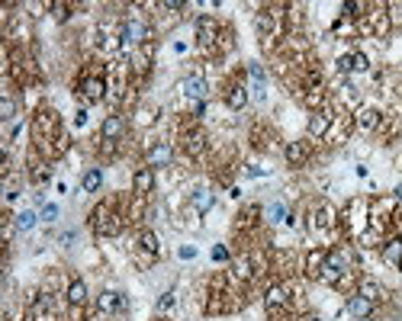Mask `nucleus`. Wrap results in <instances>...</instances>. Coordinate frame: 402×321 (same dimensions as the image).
Masks as SVG:
<instances>
[{
  "instance_id": "obj_40",
  "label": "nucleus",
  "mask_w": 402,
  "mask_h": 321,
  "mask_svg": "<svg viewBox=\"0 0 402 321\" xmlns=\"http://www.w3.org/2000/svg\"><path fill=\"white\" fill-rule=\"evenodd\" d=\"M36 222H39V215H36L33 209H26V212H20V215H13V225H17L20 231L36 229Z\"/></svg>"
},
{
  "instance_id": "obj_51",
  "label": "nucleus",
  "mask_w": 402,
  "mask_h": 321,
  "mask_svg": "<svg viewBox=\"0 0 402 321\" xmlns=\"http://www.w3.org/2000/svg\"><path fill=\"white\" fill-rule=\"evenodd\" d=\"M177 257H180V261H193V257H196V247L184 245V247H180V251H177Z\"/></svg>"
},
{
  "instance_id": "obj_17",
  "label": "nucleus",
  "mask_w": 402,
  "mask_h": 321,
  "mask_svg": "<svg viewBox=\"0 0 402 321\" xmlns=\"http://www.w3.org/2000/svg\"><path fill=\"white\" fill-rule=\"evenodd\" d=\"M26 177H29V183H36V186H42L52 180V160H45L36 148H33V154H29V170H26Z\"/></svg>"
},
{
  "instance_id": "obj_54",
  "label": "nucleus",
  "mask_w": 402,
  "mask_h": 321,
  "mask_svg": "<svg viewBox=\"0 0 402 321\" xmlns=\"http://www.w3.org/2000/svg\"><path fill=\"white\" fill-rule=\"evenodd\" d=\"M302 321H322L318 315H302Z\"/></svg>"
},
{
  "instance_id": "obj_48",
  "label": "nucleus",
  "mask_w": 402,
  "mask_h": 321,
  "mask_svg": "<svg viewBox=\"0 0 402 321\" xmlns=\"http://www.w3.org/2000/svg\"><path fill=\"white\" fill-rule=\"evenodd\" d=\"M174 302H177V293H174V289H168V293H164V296L158 299V312H168V308H171Z\"/></svg>"
},
{
  "instance_id": "obj_15",
  "label": "nucleus",
  "mask_w": 402,
  "mask_h": 321,
  "mask_svg": "<svg viewBox=\"0 0 402 321\" xmlns=\"http://www.w3.org/2000/svg\"><path fill=\"white\" fill-rule=\"evenodd\" d=\"M264 308H268V312L293 308V305H290V289H286L284 279H280V283H270V286L264 289Z\"/></svg>"
},
{
  "instance_id": "obj_47",
  "label": "nucleus",
  "mask_w": 402,
  "mask_h": 321,
  "mask_svg": "<svg viewBox=\"0 0 402 321\" xmlns=\"http://www.w3.org/2000/svg\"><path fill=\"white\" fill-rule=\"evenodd\" d=\"M13 113H17V103L10 100V97H3V103H0V119H13Z\"/></svg>"
},
{
  "instance_id": "obj_14",
  "label": "nucleus",
  "mask_w": 402,
  "mask_h": 321,
  "mask_svg": "<svg viewBox=\"0 0 402 321\" xmlns=\"http://www.w3.org/2000/svg\"><path fill=\"white\" fill-rule=\"evenodd\" d=\"M29 315H33V321H59L55 296H49V293H36V296L29 299Z\"/></svg>"
},
{
  "instance_id": "obj_9",
  "label": "nucleus",
  "mask_w": 402,
  "mask_h": 321,
  "mask_svg": "<svg viewBox=\"0 0 402 321\" xmlns=\"http://www.w3.org/2000/svg\"><path fill=\"white\" fill-rule=\"evenodd\" d=\"M360 29L367 35H373V39H386L389 29H393V13H389V7H386V3H373V7L367 10L364 23H360Z\"/></svg>"
},
{
  "instance_id": "obj_33",
  "label": "nucleus",
  "mask_w": 402,
  "mask_h": 321,
  "mask_svg": "<svg viewBox=\"0 0 402 321\" xmlns=\"http://www.w3.org/2000/svg\"><path fill=\"white\" fill-rule=\"evenodd\" d=\"M357 293L367 299V302H373V305H380V302L386 299V289L380 286L377 279H360V283H357Z\"/></svg>"
},
{
  "instance_id": "obj_21",
  "label": "nucleus",
  "mask_w": 402,
  "mask_h": 321,
  "mask_svg": "<svg viewBox=\"0 0 402 321\" xmlns=\"http://www.w3.org/2000/svg\"><path fill=\"white\" fill-rule=\"evenodd\" d=\"M97 308H100L103 315H123L129 308V299L123 296V293H116V289H107V293H100V299H97Z\"/></svg>"
},
{
  "instance_id": "obj_30",
  "label": "nucleus",
  "mask_w": 402,
  "mask_h": 321,
  "mask_svg": "<svg viewBox=\"0 0 402 321\" xmlns=\"http://www.w3.org/2000/svg\"><path fill=\"white\" fill-rule=\"evenodd\" d=\"M65 299L68 305H77V308H84L87 305V283L84 279H68V289H65Z\"/></svg>"
},
{
  "instance_id": "obj_1",
  "label": "nucleus",
  "mask_w": 402,
  "mask_h": 321,
  "mask_svg": "<svg viewBox=\"0 0 402 321\" xmlns=\"http://www.w3.org/2000/svg\"><path fill=\"white\" fill-rule=\"evenodd\" d=\"M33 148L42 154L45 160H55L71 148V138H68L65 126H61V119L55 110L42 106V110H36L33 116Z\"/></svg>"
},
{
  "instance_id": "obj_4",
  "label": "nucleus",
  "mask_w": 402,
  "mask_h": 321,
  "mask_svg": "<svg viewBox=\"0 0 402 321\" xmlns=\"http://www.w3.org/2000/svg\"><path fill=\"white\" fill-rule=\"evenodd\" d=\"M132 65L126 58L109 61L107 68V100L109 103H123L126 100V90H132Z\"/></svg>"
},
{
  "instance_id": "obj_13",
  "label": "nucleus",
  "mask_w": 402,
  "mask_h": 321,
  "mask_svg": "<svg viewBox=\"0 0 402 321\" xmlns=\"http://www.w3.org/2000/svg\"><path fill=\"white\" fill-rule=\"evenodd\" d=\"M354 132V116L348 110H335V119H332V129H328L325 142L328 145H344L348 138H351Z\"/></svg>"
},
{
  "instance_id": "obj_36",
  "label": "nucleus",
  "mask_w": 402,
  "mask_h": 321,
  "mask_svg": "<svg viewBox=\"0 0 402 321\" xmlns=\"http://www.w3.org/2000/svg\"><path fill=\"white\" fill-rule=\"evenodd\" d=\"M367 10H370V3H364V0H344V3H341V17L364 19V17H367Z\"/></svg>"
},
{
  "instance_id": "obj_20",
  "label": "nucleus",
  "mask_w": 402,
  "mask_h": 321,
  "mask_svg": "<svg viewBox=\"0 0 402 321\" xmlns=\"http://www.w3.org/2000/svg\"><path fill=\"white\" fill-rule=\"evenodd\" d=\"M222 100H226V106H229V110H235V113L248 106V87H245L242 77H238V81H229Z\"/></svg>"
},
{
  "instance_id": "obj_5",
  "label": "nucleus",
  "mask_w": 402,
  "mask_h": 321,
  "mask_svg": "<svg viewBox=\"0 0 402 321\" xmlns=\"http://www.w3.org/2000/svg\"><path fill=\"white\" fill-rule=\"evenodd\" d=\"M309 229H312V235H322V238H338V235L344 238V231H341V212H338L332 203H325V199H322V203L312 209Z\"/></svg>"
},
{
  "instance_id": "obj_3",
  "label": "nucleus",
  "mask_w": 402,
  "mask_h": 321,
  "mask_svg": "<svg viewBox=\"0 0 402 321\" xmlns=\"http://www.w3.org/2000/svg\"><path fill=\"white\" fill-rule=\"evenodd\" d=\"M367 229H370V199L367 196H354L351 203L341 209V231L344 238L357 241Z\"/></svg>"
},
{
  "instance_id": "obj_31",
  "label": "nucleus",
  "mask_w": 402,
  "mask_h": 321,
  "mask_svg": "<svg viewBox=\"0 0 402 321\" xmlns=\"http://www.w3.org/2000/svg\"><path fill=\"white\" fill-rule=\"evenodd\" d=\"M302 103H306V106H309L312 113L328 110V90H325V84H322V87H309V90H302Z\"/></svg>"
},
{
  "instance_id": "obj_27",
  "label": "nucleus",
  "mask_w": 402,
  "mask_h": 321,
  "mask_svg": "<svg viewBox=\"0 0 402 321\" xmlns=\"http://www.w3.org/2000/svg\"><path fill=\"white\" fill-rule=\"evenodd\" d=\"M123 135H126V122H123V116H107L100 126V138L103 142H123Z\"/></svg>"
},
{
  "instance_id": "obj_35",
  "label": "nucleus",
  "mask_w": 402,
  "mask_h": 321,
  "mask_svg": "<svg viewBox=\"0 0 402 321\" xmlns=\"http://www.w3.org/2000/svg\"><path fill=\"white\" fill-rule=\"evenodd\" d=\"M264 215H268L270 225H284V222H290V225H293V215H290V209H286L284 203H270L268 209H264Z\"/></svg>"
},
{
  "instance_id": "obj_55",
  "label": "nucleus",
  "mask_w": 402,
  "mask_h": 321,
  "mask_svg": "<svg viewBox=\"0 0 402 321\" xmlns=\"http://www.w3.org/2000/svg\"><path fill=\"white\" fill-rule=\"evenodd\" d=\"M396 199H399V203H402V186H399V190H396Z\"/></svg>"
},
{
  "instance_id": "obj_25",
  "label": "nucleus",
  "mask_w": 402,
  "mask_h": 321,
  "mask_svg": "<svg viewBox=\"0 0 402 321\" xmlns=\"http://www.w3.org/2000/svg\"><path fill=\"white\" fill-rule=\"evenodd\" d=\"M380 257H383V263H389V267L402 270V238H399V235H389V238H386L383 247H380Z\"/></svg>"
},
{
  "instance_id": "obj_23",
  "label": "nucleus",
  "mask_w": 402,
  "mask_h": 321,
  "mask_svg": "<svg viewBox=\"0 0 402 321\" xmlns=\"http://www.w3.org/2000/svg\"><path fill=\"white\" fill-rule=\"evenodd\" d=\"M325 257H328V247H312V251L302 257V277L318 279V273H322V267H325Z\"/></svg>"
},
{
  "instance_id": "obj_18",
  "label": "nucleus",
  "mask_w": 402,
  "mask_h": 321,
  "mask_svg": "<svg viewBox=\"0 0 402 321\" xmlns=\"http://www.w3.org/2000/svg\"><path fill=\"white\" fill-rule=\"evenodd\" d=\"M261 215H264V209H261L258 203H248L238 215H235V235H248V231L258 229Z\"/></svg>"
},
{
  "instance_id": "obj_53",
  "label": "nucleus",
  "mask_w": 402,
  "mask_h": 321,
  "mask_svg": "<svg viewBox=\"0 0 402 321\" xmlns=\"http://www.w3.org/2000/svg\"><path fill=\"white\" fill-rule=\"evenodd\" d=\"M75 126H87V110H77L75 113Z\"/></svg>"
},
{
  "instance_id": "obj_24",
  "label": "nucleus",
  "mask_w": 402,
  "mask_h": 321,
  "mask_svg": "<svg viewBox=\"0 0 402 321\" xmlns=\"http://www.w3.org/2000/svg\"><path fill=\"white\" fill-rule=\"evenodd\" d=\"M180 90H184V97L203 103V100H206V93H210V84H206V77H203V74H190V77L180 81Z\"/></svg>"
},
{
  "instance_id": "obj_16",
  "label": "nucleus",
  "mask_w": 402,
  "mask_h": 321,
  "mask_svg": "<svg viewBox=\"0 0 402 321\" xmlns=\"http://www.w3.org/2000/svg\"><path fill=\"white\" fill-rule=\"evenodd\" d=\"M284 158H286V164H290V167H306V164H309V158H312V142H309V138L290 142L284 148Z\"/></svg>"
},
{
  "instance_id": "obj_42",
  "label": "nucleus",
  "mask_w": 402,
  "mask_h": 321,
  "mask_svg": "<svg viewBox=\"0 0 402 321\" xmlns=\"http://www.w3.org/2000/svg\"><path fill=\"white\" fill-rule=\"evenodd\" d=\"M248 77L254 81V90H258V97H264V68H261V65H248Z\"/></svg>"
},
{
  "instance_id": "obj_50",
  "label": "nucleus",
  "mask_w": 402,
  "mask_h": 321,
  "mask_svg": "<svg viewBox=\"0 0 402 321\" xmlns=\"http://www.w3.org/2000/svg\"><path fill=\"white\" fill-rule=\"evenodd\" d=\"M59 206H55V203H52V206H45V209H42V215H39V219H42V222H49V225H52V222H59Z\"/></svg>"
},
{
  "instance_id": "obj_43",
  "label": "nucleus",
  "mask_w": 402,
  "mask_h": 321,
  "mask_svg": "<svg viewBox=\"0 0 402 321\" xmlns=\"http://www.w3.org/2000/svg\"><path fill=\"white\" fill-rule=\"evenodd\" d=\"M232 45H235V33L229 26H222V33H219V55H226Z\"/></svg>"
},
{
  "instance_id": "obj_2",
  "label": "nucleus",
  "mask_w": 402,
  "mask_h": 321,
  "mask_svg": "<svg viewBox=\"0 0 402 321\" xmlns=\"http://www.w3.org/2000/svg\"><path fill=\"white\" fill-rule=\"evenodd\" d=\"M126 212L119 209V199H103L93 206L91 212V229L97 238H116L119 231L126 229Z\"/></svg>"
},
{
  "instance_id": "obj_38",
  "label": "nucleus",
  "mask_w": 402,
  "mask_h": 321,
  "mask_svg": "<svg viewBox=\"0 0 402 321\" xmlns=\"http://www.w3.org/2000/svg\"><path fill=\"white\" fill-rule=\"evenodd\" d=\"M270 129H264V126H254L252 129V148L254 151H270Z\"/></svg>"
},
{
  "instance_id": "obj_37",
  "label": "nucleus",
  "mask_w": 402,
  "mask_h": 321,
  "mask_svg": "<svg viewBox=\"0 0 402 321\" xmlns=\"http://www.w3.org/2000/svg\"><path fill=\"white\" fill-rule=\"evenodd\" d=\"M100 186H103V170L100 167H91L84 177H81V190H84V193H97Z\"/></svg>"
},
{
  "instance_id": "obj_7",
  "label": "nucleus",
  "mask_w": 402,
  "mask_h": 321,
  "mask_svg": "<svg viewBox=\"0 0 402 321\" xmlns=\"http://www.w3.org/2000/svg\"><path fill=\"white\" fill-rule=\"evenodd\" d=\"M77 97H81L87 106L107 100V71H84L81 81H77Z\"/></svg>"
},
{
  "instance_id": "obj_19",
  "label": "nucleus",
  "mask_w": 402,
  "mask_h": 321,
  "mask_svg": "<svg viewBox=\"0 0 402 321\" xmlns=\"http://www.w3.org/2000/svg\"><path fill=\"white\" fill-rule=\"evenodd\" d=\"M351 116H354V129H360V132H377L380 122H383V113L373 110V106H364V103H360Z\"/></svg>"
},
{
  "instance_id": "obj_46",
  "label": "nucleus",
  "mask_w": 402,
  "mask_h": 321,
  "mask_svg": "<svg viewBox=\"0 0 402 321\" xmlns=\"http://www.w3.org/2000/svg\"><path fill=\"white\" fill-rule=\"evenodd\" d=\"M351 65H354V71H367L370 68V58L364 55V51H351Z\"/></svg>"
},
{
  "instance_id": "obj_26",
  "label": "nucleus",
  "mask_w": 402,
  "mask_h": 321,
  "mask_svg": "<svg viewBox=\"0 0 402 321\" xmlns=\"http://www.w3.org/2000/svg\"><path fill=\"white\" fill-rule=\"evenodd\" d=\"M332 119H335V110H318L309 116V138H325L328 129H332Z\"/></svg>"
},
{
  "instance_id": "obj_32",
  "label": "nucleus",
  "mask_w": 402,
  "mask_h": 321,
  "mask_svg": "<svg viewBox=\"0 0 402 321\" xmlns=\"http://www.w3.org/2000/svg\"><path fill=\"white\" fill-rule=\"evenodd\" d=\"M212 206H216V193H212V190L200 186V190H193L190 193V209L193 212H210Z\"/></svg>"
},
{
  "instance_id": "obj_52",
  "label": "nucleus",
  "mask_w": 402,
  "mask_h": 321,
  "mask_svg": "<svg viewBox=\"0 0 402 321\" xmlns=\"http://www.w3.org/2000/svg\"><path fill=\"white\" fill-rule=\"evenodd\" d=\"M151 119H155V113H151V110H139V122H142V126H148Z\"/></svg>"
},
{
  "instance_id": "obj_12",
  "label": "nucleus",
  "mask_w": 402,
  "mask_h": 321,
  "mask_svg": "<svg viewBox=\"0 0 402 321\" xmlns=\"http://www.w3.org/2000/svg\"><path fill=\"white\" fill-rule=\"evenodd\" d=\"M135 251H139V267H151L161 254V241L151 229H139L135 235Z\"/></svg>"
},
{
  "instance_id": "obj_10",
  "label": "nucleus",
  "mask_w": 402,
  "mask_h": 321,
  "mask_svg": "<svg viewBox=\"0 0 402 321\" xmlns=\"http://www.w3.org/2000/svg\"><path fill=\"white\" fill-rule=\"evenodd\" d=\"M219 33H222V26L216 23V17H210V13L196 17V45L203 55H219Z\"/></svg>"
},
{
  "instance_id": "obj_6",
  "label": "nucleus",
  "mask_w": 402,
  "mask_h": 321,
  "mask_svg": "<svg viewBox=\"0 0 402 321\" xmlns=\"http://www.w3.org/2000/svg\"><path fill=\"white\" fill-rule=\"evenodd\" d=\"M396 196H373L370 199V229L380 231V235H386V231L396 225V215H399V209H396Z\"/></svg>"
},
{
  "instance_id": "obj_39",
  "label": "nucleus",
  "mask_w": 402,
  "mask_h": 321,
  "mask_svg": "<svg viewBox=\"0 0 402 321\" xmlns=\"http://www.w3.org/2000/svg\"><path fill=\"white\" fill-rule=\"evenodd\" d=\"M332 33L335 35H348V39H357V26H354V19H348V17H341V19H335V26H332Z\"/></svg>"
},
{
  "instance_id": "obj_49",
  "label": "nucleus",
  "mask_w": 402,
  "mask_h": 321,
  "mask_svg": "<svg viewBox=\"0 0 402 321\" xmlns=\"http://www.w3.org/2000/svg\"><path fill=\"white\" fill-rule=\"evenodd\" d=\"M338 74H354V65H351V55H341V58L335 61Z\"/></svg>"
},
{
  "instance_id": "obj_34",
  "label": "nucleus",
  "mask_w": 402,
  "mask_h": 321,
  "mask_svg": "<svg viewBox=\"0 0 402 321\" xmlns=\"http://www.w3.org/2000/svg\"><path fill=\"white\" fill-rule=\"evenodd\" d=\"M145 212H148V196H132V203H129V209H126L129 225H142Z\"/></svg>"
},
{
  "instance_id": "obj_45",
  "label": "nucleus",
  "mask_w": 402,
  "mask_h": 321,
  "mask_svg": "<svg viewBox=\"0 0 402 321\" xmlns=\"http://www.w3.org/2000/svg\"><path fill=\"white\" fill-rule=\"evenodd\" d=\"M71 3H52V13H55V19H59V23H65L68 17H71Z\"/></svg>"
},
{
  "instance_id": "obj_11",
  "label": "nucleus",
  "mask_w": 402,
  "mask_h": 321,
  "mask_svg": "<svg viewBox=\"0 0 402 321\" xmlns=\"http://www.w3.org/2000/svg\"><path fill=\"white\" fill-rule=\"evenodd\" d=\"M206 145H210V135H206V129H203V126L187 122V126L180 129V148H184L187 158H203Z\"/></svg>"
},
{
  "instance_id": "obj_41",
  "label": "nucleus",
  "mask_w": 402,
  "mask_h": 321,
  "mask_svg": "<svg viewBox=\"0 0 402 321\" xmlns=\"http://www.w3.org/2000/svg\"><path fill=\"white\" fill-rule=\"evenodd\" d=\"M383 241H386V235H380V231H373V229H367L357 238L360 247H383Z\"/></svg>"
},
{
  "instance_id": "obj_28",
  "label": "nucleus",
  "mask_w": 402,
  "mask_h": 321,
  "mask_svg": "<svg viewBox=\"0 0 402 321\" xmlns=\"http://www.w3.org/2000/svg\"><path fill=\"white\" fill-rule=\"evenodd\" d=\"M151 190H155V170L139 167L132 174V196H151Z\"/></svg>"
},
{
  "instance_id": "obj_29",
  "label": "nucleus",
  "mask_w": 402,
  "mask_h": 321,
  "mask_svg": "<svg viewBox=\"0 0 402 321\" xmlns=\"http://www.w3.org/2000/svg\"><path fill=\"white\" fill-rule=\"evenodd\" d=\"M373 308H377V305L367 302L360 293H351V296H348V315H354L357 321H367L370 315H373Z\"/></svg>"
},
{
  "instance_id": "obj_8",
  "label": "nucleus",
  "mask_w": 402,
  "mask_h": 321,
  "mask_svg": "<svg viewBox=\"0 0 402 321\" xmlns=\"http://www.w3.org/2000/svg\"><path fill=\"white\" fill-rule=\"evenodd\" d=\"M348 270H354L351 261H348V254H344L341 247H328V257H325L322 273H318V283H325V286H338Z\"/></svg>"
},
{
  "instance_id": "obj_22",
  "label": "nucleus",
  "mask_w": 402,
  "mask_h": 321,
  "mask_svg": "<svg viewBox=\"0 0 402 321\" xmlns=\"http://www.w3.org/2000/svg\"><path fill=\"white\" fill-rule=\"evenodd\" d=\"M171 160H174V148L168 142H155L145 154V167H171Z\"/></svg>"
},
{
  "instance_id": "obj_44",
  "label": "nucleus",
  "mask_w": 402,
  "mask_h": 321,
  "mask_svg": "<svg viewBox=\"0 0 402 321\" xmlns=\"http://www.w3.org/2000/svg\"><path fill=\"white\" fill-rule=\"evenodd\" d=\"M212 261L216 263H232V251H229L226 245H216L212 247Z\"/></svg>"
}]
</instances>
